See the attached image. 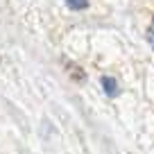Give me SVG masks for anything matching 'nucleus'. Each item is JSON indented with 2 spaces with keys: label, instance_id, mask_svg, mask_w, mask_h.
Wrapping results in <instances>:
<instances>
[{
  "label": "nucleus",
  "instance_id": "1",
  "mask_svg": "<svg viewBox=\"0 0 154 154\" xmlns=\"http://www.w3.org/2000/svg\"><path fill=\"white\" fill-rule=\"evenodd\" d=\"M100 84H102V88H104V93L109 97H116L118 93H120V86H118V79H113V77H109V75H104L100 79Z\"/></svg>",
  "mask_w": 154,
  "mask_h": 154
},
{
  "label": "nucleus",
  "instance_id": "2",
  "mask_svg": "<svg viewBox=\"0 0 154 154\" xmlns=\"http://www.w3.org/2000/svg\"><path fill=\"white\" fill-rule=\"evenodd\" d=\"M66 5H68V9H72V11H82V9L88 7V0H66Z\"/></svg>",
  "mask_w": 154,
  "mask_h": 154
},
{
  "label": "nucleus",
  "instance_id": "3",
  "mask_svg": "<svg viewBox=\"0 0 154 154\" xmlns=\"http://www.w3.org/2000/svg\"><path fill=\"white\" fill-rule=\"evenodd\" d=\"M152 27H154V18H152Z\"/></svg>",
  "mask_w": 154,
  "mask_h": 154
}]
</instances>
